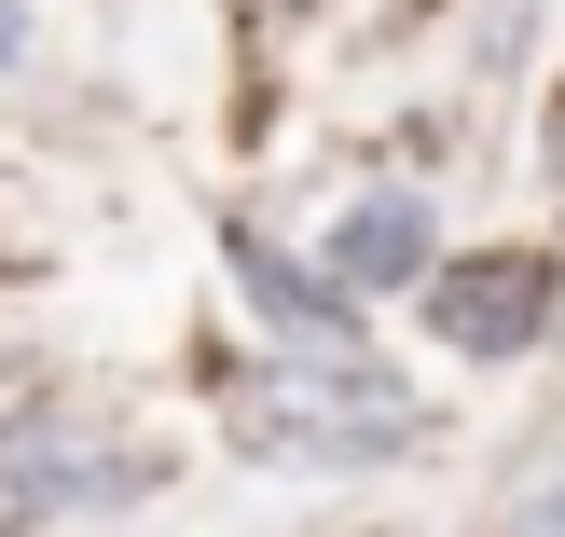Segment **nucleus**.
<instances>
[{"label": "nucleus", "mask_w": 565, "mask_h": 537, "mask_svg": "<svg viewBox=\"0 0 565 537\" xmlns=\"http://www.w3.org/2000/svg\"><path fill=\"white\" fill-rule=\"evenodd\" d=\"M235 441L263 469H386L428 441V414L373 373V358H290V373L235 386Z\"/></svg>", "instance_id": "obj_1"}, {"label": "nucleus", "mask_w": 565, "mask_h": 537, "mask_svg": "<svg viewBox=\"0 0 565 537\" xmlns=\"http://www.w3.org/2000/svg\"><path fill=\"white\" fill-rule=\"evenodd\" d=\"M138 483H152V469L110 455L70 400H14L0 414V537H28L55 511H110V496H138Z\"/></svg>", "instance_id": "obj_2"}, {"label": "nucleus", "mask_w": 565, "mask_h": 537, "mask_svg": "<svg viewBox=\"0 0 565 537\" xmlns=\"http://www.w3.org/2000/svg\"><path fill=\"white\" fill-rule=\"evenodd\" d=\"M552 318H565V290H552L539 248H483V262H441L428 276V331L456 358H524Z\"/></svg>", "instance_id": "obj_3"}, {"label": "nucleus", "mask_w": 565, "mask_h": 537, "mask_svg": "<svg viewBox=\"0 0 565 537\" xmlns=\"http://www.w3.org/2000/svg\"><path fill=\"white\" fill-rule=\"evenodd\" d=\"M331 276H345V290H428V276H441L428 193H359V207L331 221Z\"/></svg>", "instance_id": "obj_4"}, {"label": "nucleus", "mask_w": 565, "mask_h": 537, "mask_svg": "<svg viewBox=\"0 0 565 537\" xmlns=\"http://www.w3.org/2000/svg\"><path fill=\"white\" fill-rule=\"evenodd\" d=\"M235 276H248V303H263V331H276L290 358H359V318H345L276 235H235Z\"/></svg>", "instance_id": "obj_5"}, {"label": "nucleus", "mask_w": 565, "mask_h": 537, "mask_svg": "<svg viewBox=\"0 0 565 537\" xmlns=\"http://www.w3.org/2000/svg\"><path fill=\"white\" fill-rule=\"evenodd\" d=\"M497 537H565V455L524 469V496H511V524H497Z\"/></svg>", "instance_id": "obj_6"}, {"label": "nucleus", "mask_w": 565, "mask_h": 537, "mask_svg": "<svg viewBox=\"0 0 565 537\" xmlns=\"http://www.w3.org/2000/svg\"><path fill=\"white\" fill-rule=\"evenodd\" d=\"M552 345H565V318H552Z\"/></svg>", "instance_id": "obj_7"}]
</instances>
